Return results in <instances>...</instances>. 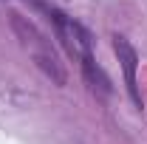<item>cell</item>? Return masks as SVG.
<instances>
[{
	"mask_svg": "<svg viewBox=\"0 0 147 144\" xmlns=\"http://www.w3.org/2000/svg\"><path fill=\"white\" fill-rule=\"evenodd\" d=\"M42 11L51 17V23L57 26V34H59V40L65 42V48L71 51L74 57H82L91 51V34L79 26V23H74V20H68L62 11H57V9H51V6H42Z\"/></svg>",
	"mask_w": 147,
	"mask_h": 144,
	"instance_id": "6da1fadb",
	"label": "cell"
},
{
	"mask_svg": "<svg viewBox=\"0 0 147 144\" xmlns=\"http://www.w3.org/2000/svg\"><path fill=\"white\" fill-rule=\"evenodd\" d=\"M82 73H85V79H88V85H91L93 93H99V96H108L110 93V79L105 76V71L93 62L91 51L82 57Z\"/></svg>",
	"mask_w": 147,
	"mask_h": 144,
	"instance_id": "3957f363",
	"label": "cell"
},
{
	"mask_svg": "<svg viewBox=\"0 0 147 144\" xmlns=\"http://www.w3.org/2000/svg\"><path fill=\"white\" fill-rule=\"evenodd\" d=\"M113 51H116L119 65H122V71H125V82H127V90H130V96H133V102L142 108V93H139V85H136V65H139L136 48H133L122 34H116L113 37Z\"/></svg>",
	"mask_w": 147,
	"mask_h": 144,
	"instance_id": "7a4b0ae2",
	"label": "cell"
}]
</instances>
